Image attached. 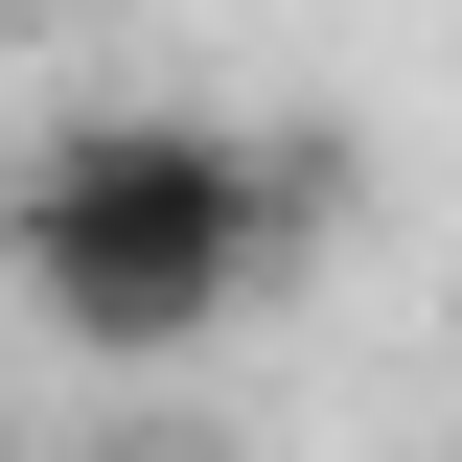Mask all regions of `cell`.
<instances>
[{"label": "cell", "mask_w": 462, "mask_h": 462, "mask_svg": "<svg viewBox=\"0 0 462 462\" xmlns=\"http://www.w3.org/2000/svg\"><path fill=\"white\" fill-rule=\"evenodd\" d=\"M324 208H346V162L300 116H162V93H116V116H47L0 162V278L93 370H185L254 278L324 254Z\"/></svg>", "instance_id": "1"}, {"label": "cell", "mask_w": 462, "mask_h": 462, "mask_svg": "<svg viewBox=\"0 0 462 462\" xmlns=\"http://www.w3.org/2000/svg\"><path fill=\"white\" fill-rule=\"evenodd\" d=\"M69 462H231V439H185V416H93Z\"/></svg>", "instance_id": "2"}, {"label": "cell", "mask_w": 462, "mask_h": 462, "mask_svg": "<svg viewBox=\"0 0 462 462\" xmlns=\"http://www.w3.org/2000/svg\"><path fill=\"white\" fill-rule=\"evenodd\" d=\"M0 462H23V416H0Z\"/></svg>", "instance_id": "3"}, {"label": "cell", "mask_w": 462, "mask_h": 462, "mask_svg": "<svg viewBox=\"0 0 462 462\" xmlns=\"http://www.w3.org/2000/svg\"><path fill=\"white\" fill-rule=\"evenodd\" d=\"M439 462H462V439H439Z\"/></svg>", "instance_id": "4"}]
</instances>
